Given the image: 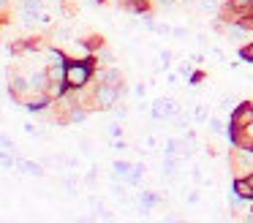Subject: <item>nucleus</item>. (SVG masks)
Instances as JSON below:
<instances>
[{
    "instance_id": "nucleus-12",
    "label": "nucleus",
    "mask_w": 253,
    "mask_h": 223,
    "mask_svg": "<svg viewBox=\"0 0 253 223\" xmlns=\"http://www.w3.org/2000/svg\"><path fill=\"white\" fill-rule=\"evenodd\" d=\"M84 44H87L90 52H95V49H104V38H101V36H90Z\"/></svg>"
},
{
    "instance_id": "nucleus-6",
    "label": "nucleus",
    "mask_w": 253,
    "mask_h": 223,
    "mask_svg": "<svg viewBox=\"0 0 253 223\" xmlns=\"http://www.w3.org/2000/svg\"><path fill=\"white\" fill-rule=\"evenodd\" d=\"M101 82H104V85H112V87H123V74L115 68H109V71L101 74Z\"/></svg>"
},
{
    "instance_id": "nucleus-1",
    "label": "nucleus",
    "mask_w": 253,
    "mask_h": 223,
    "mask_svg": "<svg viewBox=\"0 0 253 223\" xmlns=\"http://www.w3.org/2000/svg\"><path fill=\"white\" fill-rule=\"evenodd\" d=\"M93 79V60H66V87L79 90Z\"/></svg>"
},
{
    "instance_id": "nucleus-13",
    "label": "nucleus",
    "mask_w": 253,
    "mask_h": 223,
    "mask_svg": "<svg viewBox=\"0 0 253 223\" xmlns=\"http://www.w3.org/2000/svg\"><path fill=\"white\" fill-rule=\"evenodd\" d=\"M240 57H242V60H248V63H253V41H251V44H245V46L240 49Z\"/></svg>"
},
{
    "instance_id": "nucleus-9",
    "label": "nucleus",
    "mask_w": 253,
    "mask_h": 223,
    "mask_svg": "<svg viewBox=\"0 0 253 223\" xmlns=\"http://www.w3.org/2000/svg\"><path fill=\"white\" fill-rule=\"evenodd\" d=\"M19 169H22L25 174H36V177H41V174H44V169H41L39 163H33V161H22V163H19Z\"/></svg>"
},
{
    "instance_id": "nucleus-23",
    "label": "nucleus",
    "mask_w": 253,
    "mask_h": 223,
    "mask_svg": "<svg viewBox=\"0 0 253 223\" xmlns=\"http://www.w3.org/2000/svg\"><path fill=\"white\" fill-rule=\"evenodd\" d=\"M153 30H155V33H161V36H166V33H171V30H169V25H155Z\"/></svg>"
},
{
    "instance_id": "nucleus-26",
    "label": "nucleus",
    "mask_w": 253,
    "mask_h": 223,
    "mask_svg": "<svg viewBox=\"0 0 253 223\" xmlns=\"http://www.w3.org/2000/svg\"><path fill=\"white\" fill-rule=\"evenodd\" d=\"M199 201V193H188V204H196Z\"/></svg>"
},
{
    "instance_id": "nucleus-3",
    "label": "nucleus",
    "mask_w": 253,
    "mask_h": 223,
    "mask_svg": "<svg viewBox=\"0 0 253 223\" xmlns=\"http://www.w3.org/2000/svg\"><path fill=\"white\" fill-rule=\"evenodd\" d=\"M123 95V87H112V85H98V106L101 109H112L117 106V98Z\"/></svg>"
},
{
    "instance_id": "nucleus-10",
    "label": "nucleus",
    "mask_w": 253,
    "mask_h": 223,
    "mask_svg": "<svg viewBox=\"0 0 253 223\" xmlns=\"http://www.w3.org/2000/svg\"><path fill=\"white\" fill-rule=\"evenodd\" d=\"M144 172H147V169H144V163H136V166L131 169V174H128V182H131V185H139V179H142Z\"/></svg>"
},
{
    "instance_id": "nucleus-8",
    "label": "nucleus",
    "mask_w": 253,
    "mask_h": 223,
    "mask_svg": "<svg viewBox=\"0 0 253 223\" xmlns=\"http://www.w3.org/2000/svg\"><path fill=\"white\" fill-rule=\"evenodd\" d=\"M120 5H126L128 11H147L150 8V0H120Z\"/></svg>"
},
{
    "instance_id": "nucleus-24",
    "label": "nucleus",
    "mask_w": 253,
    "mask_h": 223,
    "mask_svg": "<svg viewBox=\"0 0 253 223\" xmlns=\"http://www.w3.org/2000/svg\"><path fill=\"white\" fill-rule=\"evenodd\" d=\"M25 131H28V134H30V136H33V134H36V136H39V128H36V125H25Z\"/></svg>"
},
{
    "instance_id": "nucleus-20",
    "label": "nucleus",
    "mask_w": 253,
    "mask_h": 223,
    "mask_svg": "<svg viewBox=\"0 0 253 223\" xmlns=\"http://www.w3.org/2000/svg\"><path fill=\"white\" fill-rule=\"evenodd\" d=\"M126 114H128V106H126V103H117V106H115V117H126Z\"/></svg>"
},
{
    "instance_id": "nucleus-15",
    "label": "nucleus",
    "mask_w": 253,
    "mask_h": 223,
    "mask_svg": "<svg viewBox=\"0 0 253 223\" xmlns=\"http://www.w3.org/2000/svg\"><path fill=\"white\" fill-rule=\"evenodd\" d=\"M153 204H158V196H155V193H144L142 196V207H147V210H150Z\"/></svg>"
},
{
    "instance_id": "nucleus-21",
    "label": "nucleus",
    "mask_w": 253,
    "mask_h": 223,
    "mask_svg": "<svg viewBox=\"0 0 253 223\" xmlns=\"http://www.w3.org/2000/svg\"><path fill=\"white\" fill-rule=\"evenodd\" d=\"M11 152H14V144L8 139H3V155H11Z\"/></svg>"
},
{
    "instance_id": "nucleus-2",
    "label": "nucleus",
    "mask_w": 253,
    "mask_h": 223,
    "mask_svg": "<svg viewBox=\"0 0 253 223\" xmlns=\"http://www.w3.org/2000/svg\"><path fill=\"white\" fill-rule=\"evenodd\" d=\"M229 128H253V101H242L231 109Z\"/></svg>"
},
{
    "instance_id": "nucleus-5",
    "label": "nucleus",
    "mask_w": 253,
    "mask_h": 223,
    "mask_svg": "<svg viewBox=\"0 0 253 223\" xmlns=\"http://www.w3.org/2000/svg\"><path fill=\"white\" fill-rule=\"evenodd\" d=\"M231 144H234V150L253 152V136L248 134V128H231Z\"/></svg>"
},
{
    "instance_id": "nucleus-27",
    "label": "nucleus",
    "mask_w": 253,
    "mask_h": 223,
    "mask_svg": "<svg viewBox=\"0 0 253 223\" xmlns=\"http://www.w3.org/2000/svg\"><path fill=\"white\" fill-rule=\"evenodd\" d=\"M245 179H248V185L253 188V172H248V177H245Z\"/></svg>"
},
{
    "instance_id": "nucleus-28",
    "label": "nucleus",
    "mask_w": 253,
    "mask_h": 223,
    "mask_svg": "<svg viewBox=\"0 0 253 223\" xmlns=\"http://www.w3.org/2000/svg\"><path fill=\"white\" fill-rule=\"evenodd\" d=\"M251 212H253V207H251Z\"/></svg>"
},
{
    "instance_id": "nucleus-19",
    "label": "nucleus",
    "mask_w": 253,
    "mask_h": 223,
    "mask_svg": "<svg viewBox=\"0 0 253 223\" xmlns=\"http://www.w3.org/2000/svg\"><path fill=\"white\" fill-rule=\"evenodd\" d=\"M98 57L104 60V63H112V60H115V54H112L109 49H101V52H98Z\"/></svg>"
},
{
    "instance_id": "nucleus-14",
    "label": "nucleus",
    "mask_w": 253,
    "mask_h": 223,
    "mask_svg": "<svg viewBox=\"0 0 253 223\" xmlns=\"http://www.w3.org/2000/svg\"><path fill=\"white\" fill-rule=\"evenodd\" d=\"M41 3H44V0H25V3H22V11H39Z\"/></svg>"
},
{
    "instance_id": "nucleus-16",
    "label": "nucleus",
    "mask_w": 253,
    "mask_h": 223,
    "mask_svg": "<svg viewBox=\"0 0 253 223\" xmlns=\"http://www.w3.org/2000/svg\"><path fill=\"white\" fill-rule=\"evenodd\" d=\"M199 5H202V11H215L218 8V0H199Z\"/></svg>"
},
{
    "instance_id": "nucleus-22",
    "label": "nucleus",
    "mask_w": 253,
    "mask_h": 223,
    "mask_svg": "<svg viewBox=\"0 0 253 223\" xmlns=\"http://www.w3.org/2000/svg\"><path fill=\"white\" fill-rule=\"evenodd\" d=\"M193 117H196V120H207V109H204V106H199L196 112H193Z\"/></svg>"
},
{
    "instance_id": "nucleus-11",
    "label": "nucleus",
    "mask_w": 253,
    "mask_h": 223,
    "mask_svg": "<svg viewBox=\"0 0 253 223\" xmlns=\"http://www.w3.org/2000/svg\"><path fill=\"white\" fill-rule=\"evenodd\" d=\"M131 169H133L131 163H126V161H115V172L120 174V177H126V179H128V174H131Z\"/></svg>"
},
{
    "instance_id": "nucleus-18",
    "label": "nucleus",
    "mask_w": 253,
    "mask_h": 223,
    "mask_svg": "<svg viewBox=\"0 0 253 223\" xmlns=\"http://www.w3.org/2000/svg\"><path fill=\"white\" fill-rule=\"evenodd\" d=\"M237 25H242L245 30H253V14H245L240 22H237Z\"/></svg>"
},
{
    "instance_id": "nucleus-7",
    "label": "nucleus",
    "mask_w": 253,
    "mask_h": 223,
    "mask_svg": "<svg viewBox=\"0 0 253 223\" xmlns=\"http://www.w3.org/2000/svg\"><path fill=\"white\" fill-rule=\"evenodd\" d=\"M234 190H237V193H240L242 196V199H253V188H251V185H248V179L245 177H240V179H234Z\"/></svg>"
},
{
    "instance_id": "nucleus-25",
    "label": "nucleus",
    "mask_w": 253,
    "mask_h": 223,
    "mask_svg": "<svg viewBox=\"0 0 253 223\" xmlns=\"http://www.w3.org/2000/svg\"><path fill=\"white\" fill-rule=\"evenodd\" d=\"M109 128H112V136H120V125H117V123H112Z\"/></svg>"
},
{
    "instance_id": "nucleus-4",
    "label": "nucleus",
    "mask_w": 253,
    "mask_h": 223,
    "mask_svg": "<svg viewBox=\"0 0 253 223\" xmlns=\"http://www.w3.org/2000/svg\"><path fill=\"white\" fill-rule=\"evenodd\" d=\"M180 114V109H177L174 101H169V98H158V101L153 103V117L155 120H169V117H177Z\"/></svg>"
},
{
    "instance_id": "nucleus-17",
    "label": "nucleus",
    "mask_w": 253,
    "mask_h": 223,
    "mask_svg": "<svg viewBox=\"0 0 253 223\" xmlns=\"http://www.w3.org/2000/svg\"><path fill=\"white\" fill-rule=\"evenodd\" d=\"M210 131H212V134H220V131H223V123H220L218 117H210Z\"/></svg>"
}]
</instances>
